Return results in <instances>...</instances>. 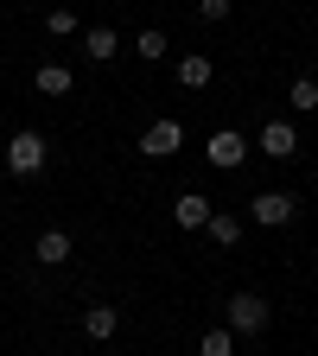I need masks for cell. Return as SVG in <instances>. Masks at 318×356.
Listing matches in <instances>:
<instances>
[{
	"label": "cell",
	"mask_w": 318,
	"mask_h": 356,
	"mask_svg": "<svg viewBox=\"0 0 318 356\" xmlns=\"http://www.w3.org/2000/svg\"><path fill=\"white\" fill-rule=\"evenodd\" d=\"M45 159H51L45 134H38V127H19L13 140H7V159H0V165H7L13 178H38V172H45Z\"/></svg>",
	"instance_id": "obj_1"
},
{
	"label": "cell",
	"mask_w": 318,
	"mask_h": 356,
	"mask_svg": "<svg viewBox=\"0 0 318 356\" xmlns=\"http://www.w3.org/2000/svg\"><path fill=\"white\" fill-rule=\"evenodd\" d=\"M267 318H274V312H267L261 293H236V299H230V331H236V337H261Z\"/></svg>",
	"instance_id": "obj_2"
},
{
	"label": "cell",
	"mask_w": 318,
	"mask_h": 356,
	"mask_svg": "<svg viewBox=\"0 0 318 356\" xmlns=\"http://www.w3.org/2000/svg\"><path fill=\"white\" fill-rule=\"evenodd\" d=\"M204 159H210L216 172H236V165L248 159V140H242V134H236V127H216V134H210V140H204Z\"/></svg>",
	"instance_id": "obj_3"
},
{
	"label": "cell",
	"mask_w": 318,
	"mask_h": 356,
	"mask_svg": "<svg viewBox=\"0 0 318 356\" xmlns=\"http://www.w3.org/2000/svg\"><path fill=\"white\" fill-rule=\"evenodd\" d=\"M178 147H185V127H178L172 115H159V121L141 134V153H147V159H172Z\"/></svg>",
	"instance_id": "obj_4"
},
{
	"label": "cell",
	"mask_w": 318,
	"mask_h": 356,
	"mask_svg": "<svg viewBox=\"0 0 318 356\" xmlns=\"http://www.w3.org/2000/svg\"><path fill=\"white\" fill-rule=\"evenodd\" d=\"M293 210H299V204H293L287 191H261V197L248 204V216L261 222V229H280V222H293Z\"/></svg>",
	"instance_id": "obj_5"
},
{
	"label": "cell",
	"mask_w": 318,
	"mask_h": 356,
	"mask_svg": "<svg viewBox=\"0 0 318 356\" xmlns=\"http://www.w3.org/2000/svg\"><path fill=\"white\" fill-rule=\"evenodd\" d=\"M210 216H216V210H210V197H204V191H185V197H172V222H178V229H204Z\"/></svg>",
	"instance_id": "obj_6"
},
{
	"label": "cell",
	"mask_w": 318,
	"mask_h": 356,
	"mask_svg": "<svg viewBox=\"0 0 318 356\" xmlns=\"http://www.w3.org/2000/svg\"><path fill=\"white\" fill-rule=\"evenodd\" d=\"M261 153H267V159H293V153H299L293 121H267V127H261Z\"/></svg>",
	"instance_id": "obj_7"
},
{
	"label": "cell",
	"mask_w": 318,
	"mask_h": 356,
	"mask_svg": "<svg viewBox=\"0 0 318 356\" xmlns=\"http://www.w3.org/2000/svg\"><path fill=\"white\" fill-rule=\"evenodd\" d=\"M32 83H38V96H70V89H77L70 64H38V70H32Z\"/></svg>",
	"instance_id": "obj_8"
},
{
	"label": "cell",
	"mask_w": 318,
	"mask_h": 356,
	"mask_svg": "<svg viewBox=\"0 0 318 356\" xmlns=\"http://www.w3.org/2000/svg\"><path fill=\"white\" fill-rule=\"evenodd\" d=\"M32 254H38L45 267H64V261H70V229H45V236L32 242Z\"/></svg>",
	"instance_id": "obj_9"
},
{
	"label": "cell",
	"mask_w": 318,
	"mask_h": 356,
	"mask_svg": "<svg viewBox=\"0 0 318 356\" xmlns=\"http://www.w3.org/2000/svg\"><path fill=\"white\" fill-rule=\"evenodd\" d=\"M83 331L96 337V343H109V337L121 331V312H115V305H89V312H83Z\"/></svg>",
	"instance_id": "obj_10"
},
{
	"label": "cell",
	"mask_w": 318,
	"mask_h": 356,
	"mask_svg": "<svg viewBox=\"0 0 318 356\" xmlns=\"http://www.w3.org/2000/svg\"><path fill=\"white\" fill-rule=\"evenodd\" d=\"M210 76H216V64H210L204 51H191V58H178V83H185V89H210Z\"/></svg>",
	"instance_id": "obj_11"
},
{
	"label": "cell",
	"mask_w": 318,
	"mask_h": 356,
	"mask_svg": "<svg viewBox=\"0 0 318 356\" xmlns=\"http://www.w3.org/2000/svg\"><path fill=\"white\" fill-rule=\"evenodd\" d=\"M83 51H89V58H96V64H109V58L121 51V38H115L109 26H89V32H83Z\"/></svg>",
	"instance_id": "obj_12"
},
{
	"label": "cell",
	"mask_w": 318,
	"mask_h": 356,
	"mask_svg": "<svg viewBox=\"0 0 318 356\" xmlns=\"http://www.w3.org/2000/svg\"><path fill=\"white\" fill-rule=\"evenodd\" d=\"M204 229H210V242H216V248H236V242H242V216H223V210H216Z\"/></svg>",
	"instance_id": "obj_13"
},
{
	"label": "cell",
	"mask_w": 318,
	"mask_h": 356,
	"mask_svg": "<svg viewBox=\"0 0 318 356\" xmlns=\"http://www.w3.org/2000/svg\"><path fill=\"white\" fill-rule=\"evenodd\" d=\"M287 102H293L299 115H312V108H318V76H293V83H287Z\"/></svg>",
	"instance_id": "obj_14"
},
{
	"label": "cell",
	"mask_w": 318,
	"mask_h": 356,
	"mask_svg": "<svg viewBox=\"0 0 318 356\" xmlns=\"http://www.w3.org/2000/svg\"><path fill=\"white\" fill-rule=\"evenodd\" d=\"M198 356H236V331H230V325H216V331H204Z\"/></svg>",
	"instance_id": "obj_15"
},
{
	"label": "cell",
	"mask_w": 318,
	"mask_h": 356,
	"mask_svg": "<svg viewBox=\"0 0 318 356\" xmlns=\"http://www.w3.org/2000/svg\"><path fill=\"white\" fill-rule=\"evenodd\" d=\"M134 51H141V58H147V64H159V58H166V51H172V44H166V32H159V26H147V32H141V38H134Z\"/></svg>",
	"instance_id": "obj_16"
},
{
	"label": "cell",
	"mask_w": 318,
	"mask_h": 356,
	"mask_svg": "<svg viewBox=\"0 0 318 356\" xmlns=\"http://www.w3.org/2000/svg\"><path fill=\"white\" fill-rule=\"evenodd\" d=\"M45 32H51V38H77L83 26H77V13H70V7H51V13H45Z\"/></svg>",
	"instance_id": "obj_17"
},
{
	"label": "cell",
	"mask_w": 318,
	"mask_h": 356,
	"mask_svg": "<svg viewBox=\"0 0 318 356\" xmlns=\"http://www.w3.org/2000/svg\"><path fill=\"white\" fill-rule=\"evenodd\" d=\"M230 7H236V0H198V13L216 26V19H230Z\"/></svg>",
	"instance_id": "obj_18"
}]
</instances>
